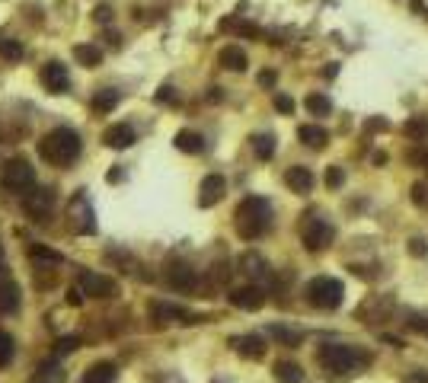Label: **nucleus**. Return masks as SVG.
I'll return each instance as SVG.
<instances>
[{
  "label": "nucleus",
  "mask_w": 428,
  "mask_h": 383,
  "mask_svg": "<svg viewBox=\"0 0 428 383\" xmlns=\"http://www.w3.org/2000/svg\"><path fill=\"white\" fill-rule=\"evenodd\" d=\"M233 227L243 240H259L272 227V205L259 195H246L233 211Z\"/></svg>",
  "instance_id": "nucleus-1"
},
{
  "label": "nucleus",
  "mask_w": 428,
  "mask_h": 383,
  "mask_svg": "<svg viewBox=\"0 0 428 383\" xmlns=\"http://www.w3.org/2000/svg\"><path fill=\"white\" fill-rule=\"evenodd\" d=\"M38 157L48 160L51 166H71L80 157V138L71 128H51L38 140Z\"/></svg>",
  "instance_id": "nucleus-2"
},
{
  "label": "nucleus",
  "mask_w": 428,
  "mask_h": 383,
  "mask_svg": "<svg viewBox=\"0 0 428 383\" xmlns=\"http://www.w3.org/2000/svg\"><path fill=\"white\" fill-rule=\"evenodd\" d=\"M317 361L323 365V371H329V374H335V377H345V374H355L358 367L368 365V355H364L361 348H355V345L326 342V345H320Z\"/></svg>",
  "instance_id": "nucleus-3"
},
{
  "label": "nucleus",
  "mask_w": 428,
  "mask_h": 383,
  "mask_svg": "<svg viewBox=\"0 0 428 383\" xmlns=\"http://www.w3.org/2000/svg\"><path fill=\"white\" fill-rule=\"evenodd\" d=\"M304 294H307V304L317 310H335L339 304H342V281L339 278H329V275H317V278L310 281L307 288H304Z\"/></svg>",
  "instance_id": "nucleus-4"
},
{
  "label": "nucleus",
  "mask_w": 428,
  "mask_h": 383,
  "mask_svg": "<svg viewBox=\"0 0 428 383\" xmlns=\"http://www.w3.org/2000/svg\"><path fill=\"white\" fill-rule=\"evenodd\" d=\"M333 236H335V230L329 221H323L320 214L304 217L300 240H304V249H307V253H323V249H329V246H333Z\"/></svg>",
  "instance_id": "nucleus-5"
},
{
  "label": "nucleus",
  "mask_w": 428,
  "mask_h": 383,
  "mask_svg": "<svg viewBox=\"0 0 428 383\" xmlns=\"http://www.w3.org/2000/svg\"><path fill=\"white\" fill-rule=\"evenodd\" d=\"M3 186L10 192H16V195H29L36 188V169L29 166V160L23 157L10 160L7 166H3Z\"/></svg>",
  "instance_id": "nucleus-6"
},
{
  "label": "nucleus",
  "mask_w": 428,
  "mask_h": 383,
  "mask_svg": "<svg viewBox=\"0 0 428 383\" xmlns=\"http://www.w3.org/2000/svg\"><path fill=\"white\" fill-rule=\"evenodd\" d=\"M67 217H71V227L77 234H96V217H93V205L84 192H77L71 201H67Z\"/></svg>",
  "instance_id": "nucleus-7"
},
{
  "label": "nucleus",
  "mask_w": 428,
  "mask_h": 383,
  "mask_svg": "<svg viewBox=\"0 0 428 383\" xmlns=\"http://www.w3.org/2000/svg\"><path fill=\"white\" fill-rule=\"evenodd\" d=\"M23 208H26V214L38 224H45L48 217H51V208H55V192L51 188H32L29 195H23Z\"/></svg>",
  "instance_id": "nucleus-8"
},
{
  "label": "nucleus",
  "mask_w": 428,
  "mask_h": 383,
  "mask_svg": "<svg viewBox=\"0 0 428 383\" xmlns=\"http://www.w3.org/2000/svg\"><path fill=\"white\" fill-rule=\"evenodd\" d=\"M77 288H80V294L96 297V300H106V297H115V294H119V284L112 278H106V275H99V271H84L80 281H77Z\"/></svg>",
  "instance_id": "nucleus-9"
},
{
  "label": "nucleus",
  "mask_w": 428,
  "mask_h": 383,
  "mask_svg": "<svg viewBox=\"0 0 428 383\" xmlns=\"http://www.w3.org/2000/svg\"><path fill=\"white\" fill-rule=\"evenodd\" d=\"M38 77H42V86H45L48 93H67V86H71L67 67L61 64V61H48V64H42Z\"/></svg>",
  "instance_id": "nucleus-10"
},
{
  "label": "nucleus",
  "mask_w": 428,
  "mask_h": 383,
  "mask_svg": "<svg viewBox=\"0 0 428 383\" xmlns=\"http://www.w3.org/2000/svg\"><path fill=\"white\" fill-rule=\"evenodd\" d=\"M227 300H230L237 310H259L262 304H265V291H262L259 284H243V288H233L230 294H227Z\"/></svg>",
  "instance_id": "nucleus-11"
},
{
  "label": "nucleus",
  "mask_w": 428,
  "mask_h": 383,
  "mask_svg": "<svg viewBox=\"0 0 428 383\" xmlns=\"http://www.w3.org/2000/svg\"><path fill=\"white\" fill-rule=\"evenodd\" d=\"M224 192H227V182H224V176L211 173V176H205V179H202V186H198V205H202V208L217 205V201L224 198Z\"/></svg>",
  "instance_id": "nucleus-12"
},
{
  "label": "nucleus",
  "mask_w": 428,
  "mask_h": 383,
  "mask_svg": "<svg viewBox=\"0 0 428 383\" xmlns=\"http://www.w3.org/2000/svg\"><path fill=\"white\" fill-rule=\"evenodd\" d=\"M167 281H169V288H176V291H195L198 275H195L192 265H186V262H173L167 269Z\"/></svg>",
  "instance_id": "nucleus-13"
},
{
  "label": "nucleus",
  "mask_w": 428,
  "mask_h": 383,
  "mask_svg": "<svg viewBox=\"0 0 428 383\" xmlns=\"http://www.w3.org/2000/svg\"><path fill=\"white\" fill-rule=\"evenodd\" d=\"M150 317H154V323H195L198 317H192V313H186L182 307H173V304H160V300H154L150 304Z\"/></svg>",
  "instance_id": "nucleus-14"
},
{
  "label": "nucleus",
  "mask_w": 428,
  "mask_h": 383,
  "mask_svg": "<svg viewBox=\"0 0 428 383\" xmlns=\"http://www.w3.org/2000/svg\"><path fill=\"white\" fill-rule=\"evenodd\" d=\"M358 317H361L364 323H387V319L393 317V300L390 297H371L361 310H358Z\"/></svg>",
  "instance_id": "nucleus-15"
},
{
  "label": "nucleus",
  "mask_w": 428,
  "mask_h": 383,
  "mask_svg": "<svg viewBox=\"0 0 428 383\" xmlns=\"http://www.w3.org/2000/svg\"><path fill=\"white\" fill-rule=\"evenodd\" d=\"M230 345L237 355L250 358V361H259L265 358V338L262 336H240V338H230Z\"/></svg>",
  "instance_id": "nucleus-16"
},
{
  "label": "nucleus",
  "mask_w": 428,
  "mask_h": 383,
  "mask_svg": "<svg viewBox=\"0 0 428 383\" xmlns=\"http://www.w3.org/2000/svg\"><path fill=\"white\" fill-rule=\"evenodd\" d=\"M240 271L246 275V278H252V281H262V278H269V275H272L269 262L262 259L259 253H243L240 256Z\"/></svg>",
  "instance_id": "nucleus-17"
},
{
  "label": "nucleus",
  "mask_w": 428,
  "mask_h": 383,
  "mask_svg": "<svg viewBox=\"0 0 428 383\" xmlns=\"http://www.w3.org/2000/svg\"><path fill=\"white\" fill-rule=\"evenodd\" d=\"M285 186H288L291 192H298V195H307L310 188H313V173H310L307 166H291L288 173H285Z\"/></svg>",
  "instance_id": "nucleus-18"
},
{
  "label": "nucleus",
  "mask_w": 428,
  "mask_h": 383,
  "mask_svg": "<svg viewBox=\"0 0 428 383\" xmlns=\"http://www.w3.org/2000/svg\"><path fill=\"white\" fill-rule=\"evenodd\" d=\"M103 140H106V147L125 150L134 144V128H131V125H112V128L103 131Z\"/></svg>",
  "instance_id": "nucleus-19"
},
{
  "label": "nucleus",
  "mask_w": 428,
  "mask_h": 383,
  "mask_svg": "<svg viewBox=\"0 0 428 383\" xmlns=\"http://www.w3.org/2000/svg\"><path fill=\"white\" fill-rule=\"evenodd\" d=\"M298 138L304 140L310 150H323L326 144H329V134H326V128H320V125H300Z\"/></svg>",
  "instance_id": "nucleus-20"
},
{
  "label": "nucleus",
  "mask_w": 428,
  "mask_h": 383,
  "mask_svg": "<svg viewBox=\"0 0 428 383\" xmlns=\"http://www.w3.org/2000/svg\"><path fill=\"white\" fill-rule=\"evenodd\" d=\"M115 377H119V367L112 365V361H96L84 374V383H112Z\"/></svg>",
  "instance_id": "nucleus-21"
},
{
  "label": "nucleus",
  "mask_w": 428,
  "mask_h": 383,
  "mask_svg": "<svg viewBox=\"0 0 428 383\" xmlns=\"http://www.w3.org/2000/svg\"><path fill=\"white\" fill-rule=\"evenodd\" d=\"M217 61H221V67H227V71H246V51H243L240 45L221 48Z\"/></svg>",
  "instance_id": "nucleus-22"
},
{
  "label": "nucleus",
  "mask_w": 428,
  "mask_h": 383,
  "mask_svg": "<svg viewBox=\"0 0 428 383\" xmlns=\"http://www.w3.org/2000/svg\"><path fill=\"white\" fill-rule=\"evenodd\" d=\"M19 310V288L10 278H0V313Z\"/></svg>",
  "instance_id": "nucleus-23"
},
{
  "label": "nucleus",
  "mask_w": 428,
  "mask_h": 383,
  "mask_svg": "<svg viewBox=\"0 0 428 383\" xmlns=\"http://www.w3.org/2000/svg\"><path fill=\"white\" fill-rule=\"evenodd\" d=\"M29 259L36 262V269H58V265L64 262V256L51 253V249H45V246H32V249H29Z\"/></svg>",
  "instance_id": "nucleus-24"
},
{
  "label": "nucleus",
  "mask_w": 428,
  "mask_h": 383,
  "mask_svg": "<svg viewBox=\"0 0 428 383\" xmlns=\"http://www.w3.org/2000/svg\"><path fill=\"white\" fill-rule=\"evenodd\" d=\"M272 374H275L278 383H304V371H300V365H294V361H278Z\"/></svg>",
  "instance_id": "nucleus-25"
},
{
  "label": "nucleus",
  "mask_w": 428,
  "mask_h": 383,
  "mask_svg": "<svg viewBox=\"0 0 428 383\" xmlns=\"http://www.w3.org/2000/svg\"><path fill=\"white\" fill-rule=\"evenodd\" d=\"M176 147L182 150V153H202V150H205V138H202L198 131H179Z\"/></svg>",
  "instance_id": "nucleus-26"
},
{
  "label": "nucleus",
  "mask_w": 428,
  "mask_h": 383,
  "mask_svg": "<svg viewBox=\"0 0 428 383\" xmlns=\"http://www.w3.org/2000/svg\"><path fill=\"white\" fill-rule=\"evenodd\" d=\"M32 383H64V367L58 361H45L42 371H36V380Z\"/></svg>",
  "instance_id": "nucleus-27"
},
{
  "label": "nucleus",
  "mask_w": 428,
  "mask_h": 383,
  "mask_svg": "<svg viewBox=\"0 0 428 383\" xmlns=\"http://www.w3.org/2000/svg\"><path fill=\"white\" fill-rule=\"evenodd\" d=\"M121 96L115 93V90H99V93L90 99V106H93V112H112L115 106H119Z\"/></svg>",
  "instance_id": "nucleus-28"
},
{
  "label": "nucleus",
  "mask_w": 428,
  "mask_h": 383,
  "mask_svg": "<svg viewBox=\"0 0 428 383\" xmlns=\"http://www.w3.org/2000/svg\"><path fill=\"white\" fill-rule=\"evenodd\" d=\"M74 58H77V61H80L84 67H96L99 61H103V51H99L96 45H77V48H74Z\"/></svg>",
  "instance_id": "nucleus-29"
},
{
  "label": "nucleus",
  "mask_w": 428,
  "mask_h": 383,
  "mask_svg": "<svg viewBox=\"0 0 428 383\" xmlns=\"http://www.w3.org/2000/svg\"><path fill=\"white\" fill-rule=\"evenodd\" d=\"M252 150H256L259 160H272V153H275V134H256L252 138Z\"/></svg>",
  "instance_id": "nucleus-30"
},
{
  "label": "nucleus",
  "mask_w": 428,
  "mask_h": 383,
  "mask_svg": "<svg viewBox=\"0 0 428 383\" xmlns=\"http://www.w3.org/2000/svg\"><path fill=\"white\" fill-rule=\"evenodd\" d=\"M304 106H307V112H310V115H326L329 109H333V103H329L323 93H310L307 99H304Z\"/></svg>",
  "instance_id": "nucleus-31"
},
{
  "label": "nucleus",
  "mask_w": 428,
  "mask_h": 383,
  "mask_svg": "<svg viewBox=\"0 0 428 383\" xmlns=\"http://www.w3.org/2000/svg\"><path fill=\"white\" fill-rule=\"evenodd\" d=\"M13 355H16V342H13V336H10V332H0V367H10Z\"/></svg>",
  "instance_id": "nucleus-32"
},
{
  "label": "nucleus",
  "mask_w": 428,
  "mask_h": 383,
  "mask_svg": "<svg viewBox=\"0 0 428 383\" xmlns=\"http://www.w3.org/2000/svg\"><path fill=\"white\" fill-rule=\"evenodd\" d=\"M0 58H10V61H19L23 58V45H19L16 38H0Z\"/></svg>",
  "instance_id": "nucleus-33"
},
{
  "label": "nucleus",
  "mask_w": 428,
  "mask_h": 383,
  "mask_svg": "<svg viewBox=\"0 0 428 383\" xmlns=\"http://www.w3.org/2000/svg\"><path fill=\"white\" fill-rule=\"evenodd\" d=\"M269 336H272V338H278V342H285L288 348H298V345H300V336H298V332H291V329L272 326V329H269Z\"/></svg>",
  "instance_id": "nucleus-34"
},
{
  "label": "nucleus",
  "mask_w": 428,
  "mask_h": 383,
  "mask_svg": "<svg viewBox=\"0 0 428 383\" xmlns=\"http://www.w3.org/2000/svg\"><path fill=\"white\" fill-rule=\"evenodd\" d=\"M77 348H80V336H64L55 342V355H71Z\"/></svg>",
  "instance_id": "nucleus-35"
},
{
  "label": "nucleus",
  "mask_w": 428,
  "mask_h": 383,
  "mask_svg": "<svg viewBox=\"0 0 428 383\" xmlns=\"http://www.w3.org/2000/svg\"><path fill=\"white\" fill-rule=\"evenodd\" d=\"M342 166H329V173H326V186H329V188H339V186H342Z\"/></svg>",
  "instance_id": "nucleus-36"
},
{
  "label": "nucleus",
  "mask_w": 428,
  "mask_h": 383,
  "mask_svg": "<svg viewBox=\"0 0 428 383\" xmlns=\"http://www.w3.org/2000/svg\"><path fill=\"white\" fill-rule=\"evenodd\" d=\"M275 109H278V112H285V115H291V112H294V99H291V96H285V93H278V96H275Z\"/></svg>",
  "instance_id": "nucleus-37"
},
{
  "label": "nucleus",
  "mask_w": 428,
  "mask_h": 383,
  "mask_svg": "<svg viewBox=\"0 0 428 383\" xmlns=\"http://www.w3.org/2000/svg\"><path fill=\"white\" fill-rule=\"evenodd\" d=\"M406 131H409V134H416V138H425L428 122H425V119H416V122H409V125H406Z\"/></svg>",
  "instance_id": "nucleus-38"
},
{
  "label": "nucleus",
  "mask_w": 428,
  "mask_h": 383,
  "mask_svg": "<svg viewBox=\"0 0 428 383\" xmlns=\"http://www.w3.org/2000/svg\"><path fill=\"white\" fill-rule=\"evenodd\" d=\"M412 201H416V205H428V188L422 186V182L412 186Z\"/></svg>",
  "instance_id": "nucleus-39"
},
{
  "label": "nucleus",
  "mask_w": 428,
  "mask_h": 383,
  "mask_svg": "<svg viewBox=\"0 0 428 383\" xmlns=\"http://www.w3.org/2000/svg\"><path fill=\"white\" fill-rule=\"evenodd\" d=\"M409 253H412V256H425V253H428V243L416 236V240H409Z\"/></svg>",
  "instance_id": "nucleus-40"
},
{
  "label": "nucleus",
  "mask_w": 428,
  "mask_h": 383,
  "mask_svg": "<svg viewBox=\"0 0 428 383\" xmlns=\"http://www.w3.org/2000/svg\"><path fill=\"white\" fill-rule=\"evenodd\" d=\"M173 99H176V93H173V86H163V90L157 93V103H173Z\"/></svg>",
  "instance_id": "nucleus-41"
},
{
  "label": "nucleus",
  "mask_w": 428,
  "mask_h": 383,
  "mask_svg": "<svg viewBox=\"0 0 428 383\" xmlns=\"http://www.w3.org/2000/svg\"><path fill=\"white\" fill-rule=\"evenodd\" d=\"M259 84H262V86H272V84H275V71H262V74H259Z\"/></svg>",
  "instance_id": "nucleus-42"
},
{
  "label": "nucleus",
  "mask_w": 428,
  "mask_h": 383,
  "mask_svg": "<svg viewBox=\"0 0 428 383\" xmlns=\"http://www.w3.org/2000/svg\"><path fill=\"white\" fill-rule=\"evenodd\" d=\"M409 326H412V329H419V332H425V336H428V319H425V323H419V317H412V319H409Z\"/></svg>",
  "instance_id": "nucleus-43"
},
{
  "label": "nucleus",
  "mask_w": 428,
  "mask_h": 383,
  "mask_svg": "<svg viewBox=\"0 0 428 383\" xmlns=\"http://www.w3.org/2000/svg\"><path fill=\"white\" fill-rule=\"evenodd\" d=\"M96 19H99V23H106V19H109V7H99V10H96Z\"/></svg>",
  "instance_id": "nucleus-44"
}]
</instances>
